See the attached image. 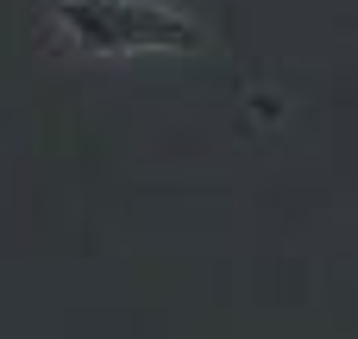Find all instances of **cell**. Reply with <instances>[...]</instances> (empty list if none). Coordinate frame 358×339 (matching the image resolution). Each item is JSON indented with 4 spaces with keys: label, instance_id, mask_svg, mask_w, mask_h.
Here are the masks:
<instances>
[{
    "label": "cell",
    "instance_id": "obj_1",
    "mask_svg": "<svg viewBox=\"0 0 358 339\" xmlns=\"http://www.w3.org/2000/svg\"><path fill=\"white\" fill-rule=\"evenodd\" d=\"M57 38L94 57H132V50H182L201 31L170 0H57Z\"/></svg>",
    "mask_w": 358,
    "mask_h": 339
}]
</instances>
